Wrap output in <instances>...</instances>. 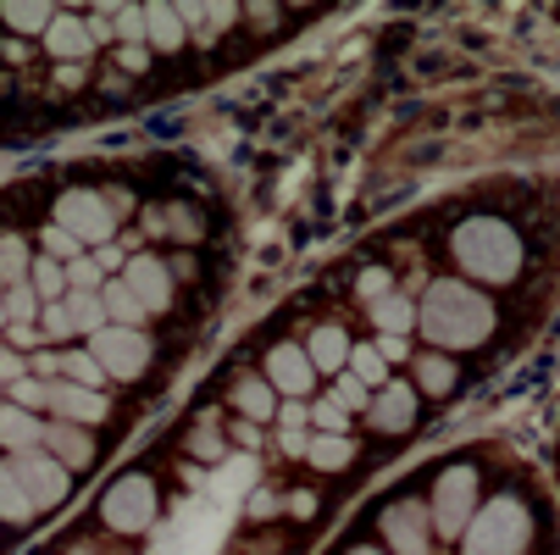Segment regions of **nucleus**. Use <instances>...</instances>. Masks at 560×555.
Instances as JSON below:
<instances>
[{"instance_id":"obj_1","label":"nucleus","mask_w":560,"mask_h":555,"mask_svg":"<svg viewBox=\"0 0 560 555\" xmlns=\"http://www.w3.org/2000/svg\"><path fill=\"white\" fill-rule=\"evenodd\" d=\"M494 300H483L466 278H433L422 305H417V328L428 345L439 350H471V345H489L494 334Z\"/></svg>"},{"instance_id":"obj_2","label":"nucleus","mask_w":560,"mask_h":555,"mask_svg":"<svg viewBox=\"0 0 560 555\" xmlns=\"http://www.w3.org/2000/svg\"><path fill=\"white\" fill-rule=\"evenodd\" d=\"M450 251H455V262H460L477 284H505V278H516V267H522V240H516L500 217H471V222H460L455 240H450Z\"/></svg>"},{"instance_id":"obj_3","label":"nucleus","mask_w":560,"mask_h":555,"mask_svg":"<svg viewBox=\"0 0 560 555\" xmlns=\"http://www.w3.org/2000/svg\"><path fill=\"white\" fill-rule=\"evenodd\" d=\"M533 539V517L516 495L489 500L483 511L471 517V528L460 533V555H522Z\"/></svg>"},{"instance_id":"obj_4","label":"nucleus","mask_w":560,"mask_h":555,"mask_svg":"<svg viewBox=\"0 0 560 555\" xmlns=\"http://www.w3.org/2000/svg\"><path fill=\"white\" fill-rule=\"evenodd\" d=\"M433 533L439 539H460L477 517V472L471 466H450L444 478L433 484Z\"/></svg>"},{"instance_id":"obj_5","label":"nucleus","mask_w":560,"mask_h":555,"mask_svg":"<svg viewBox=\"0 0 560 555\" xmlns=\"http://www.w3.org/2000/svg\"><path fill=\"white\" fill-rule=\"evenodd\" d=\"M101 522L112 533H144L155 522V478H144V472H128V478H117L101 500Z\"/></svg>"},{"instance_id":"obj_6","label":"nucleus","mask_w":560,"mask_h":555,"mask_svg":"<svg viewBox=\"0 0 560 555\" xmlns=\"http://www.w3.org/2000/svg\"><path fill=\"white\" fill-rule=\"evenodd\" d=\"M56 228H67L78 245H106L112 233H117V211H112V200L95 195V189H67V195L56 200Z\"/></svg>"},{"instance_id":"obj_7","label":"nucleus","mask_w":560,"mask_h":555,"mask_svg":"<svg viewBox=\"0 0 560 555\" xmlns=\"http://www.w3.org/2000/svg\"><path fill=\"white\" fill-rule=\"evenodd\" d=\"M90 356L106 367V378H117V383H133V378H144V367H150V356H155V345L144 339V328H101L95 339H90Z\"/></svg>"},{"instance_id":"obj_8","label":"nucleus","mask_w":560,"mask_h":555,"mask_svg":"<svg viewBox=\"0 0 560 555\" xmlns=\"http://www.w3.org/2000/svg\"><path fill=\"white\" fill-rule=\"evenodd\" d=\"M12 472H18V484L28 489L34 511H56L72 489V472L50 455V450H28V455H12Z\"/></svg>"},{"instance_id":"obj_9","label":"nucleus","mask_w":560,"mask_h":555,"mask_svg":"<svg viewBox=\"0 0 560 555\" xmlns=\"http://www.w3.org/2000/svg\"><path fill=\"white\" fill-rule=\"evenodd\" d=\"M433 511L422 506V500H394L388 511H383V539H388V550L394 555H428V544H433Z\"/></svg>"},{"instance_id":"obj_10","label":"nucleus","mask_w":560,"mask_h":555,"mask_svg":"<svg viewBox=\"0 0 560 555\" xmlns=\"http://www.w3.org/2000/svg\"><path fill=\"white\" fill-rule=\"evenodd\" d=\"M50 417L56 423H72V428H95V423L112 417V401H106L101 389H78V383L56 378L50 383Z\"/></svg>"},{"instance_id":"obj_11","label":"nucleus","mask_w":560,"mask_h":555,"mask_svg":"<svg viewBox=\"0 0 560 555\" xmlns=\"http://www.w3.org/2000/svg\"><path fill=\"white\" fill-rule=\"evenodd\" d=\"M122 284L139 294L144 311H167L173 305V273L162 267V256H128L122 262Z\"/></svg>"},{"instance_id":"obj_12","label":"nucleus","mask_w":560,"mask_h":555,"mask_svg":"<svg viewBox=\"0 0 560 555\" xmlns=\"http://www.w3.org/2000/svg\"><path fill=\"white\" fill-rule=\"evenodd\" d=\"M267 383L278 394H289V401H300V394L316 383V367H311L305 345H272L267 350Z\"/></svg>"},{"instance_id":"obj_13","label":"nucleus","mask_w":560,"mask_h":555,"mask_svg":"<svg viewBox=\"0 0 560 555\" xmlns=\"http://www.w3.org/2000/svg\"><path fill=\"white\" fill-rule=\"evenodd\" d=\"M411 423H417V389L388 378V383L372 394V428H377V433H406Z\"/></svg>"},{"instance_id":"obj_14","label":"nucleus","mask_w":560,"mask_h":555,"mask_svg":"<svg viewBox=\"0 0 560 555\" xmlns=\"http://www.w3.org/2000/svg\"><path fill=\"white\" fill-rule=\"evenodd\" d=\"M45 450L67 466V472H90L95 466V439L84 428H72V423H50L45 428Z\"/></svg>"},{"instance_id":"obj_15","label":"nucleus","mask_w":560,"mask_h":555,"mask_svg":"<svg viewBox=\"0 0 560 555\" xmlns=\"http://www.w3.org/2000/svg\"><path fill=\"white\" fill-rule=\"evenodd\" d=\"M45 428L50 423H39L34 412H23V406H0V450H12V455H28V450H45Z\"/></svg>"},{"instance_id":"obj_16","label":"nucleus","mask_w":560,"mask_h":555,"mask_svg":"<svg viewBox=\"0 0 560 555\" xmlns=\"http://www.w3.org/2000/svg\"><path fill=\"white\" fill-rule=\"evenodd\" d=\"M350 350H355V345H350V334H345L339 323H323V328L311 334V345H305L311 367H316V372H334V378L350 367Z\"/></svg>"},{"instance_id":"obj_17","label":"nucleus","mask_w":560,"mask_h":555,"mask_svg":"<svg viewBox=\"0 0 560 555\" xmlns=\"http://www.w3.org/2000/svg\"><path fill=\"white\" fill-rule=\"evenodd\" d=\"M45 50H50V56H61V61H84V56L95 50L90 23H84V18H56V23H50V34H45Z\"/></svg>"},{"instance_id":"obj_18","label":"nucleus","mask_w":560,"mask_h":555,"mask_svg":"<svg viewBox=\"0 0 560 555\" xmlns=\"http://www.w3.org/2000/svg\"><path fill=\"white\" fill-rule=\"evenodd\" d=\"M233 406H238L245 423H267V417H278V389L267 378H245L233 389Z\"/></svg>"},{"instance_id":"obj_19","label":"nucleus","mask_w":560,"mask_h":555,"mask_svg":"<svg viewBox=\"0 0 560 555\" xmlns=\"http://www.w3.org/2000/svg\"><path fill=\"white\" fill-rule=\"evenodd\" d=\"M39 511H34V500H28V489L18 484V472H12V461H0V522H12V528H28Z\"/></svg>"},{"instance_id":"obj_20","label":"nucleus","mask_w":560,"mask_h":555,"mask_svg":"<svg viewBox=\"0 0 560 555\" xmlns=\"http://www.w3.org/2000/svg\"><path fill=\"white\" fill-rule=\"evenodd\" d=\"M305 461H311L316 472H339V466H350V461H355V444H350L345 433H311Z\"/></svg>"},{"instance_id":"obj_21","label":"nucleus","mask_w":560,"mask_h":555,"mask_svg":"<svg viewBox=\"0 0 560 555\" xmlns=\"http://www.w3.org/2000/svg\"><path fill=\"white\" fill-rule=\"evenodd\" d=\"M101 300H106V311H112V323L117 328H144V305H139V294L122 284V278H106V289H101Z\"/></svg>"},{"instance_id":"obj_22","label":"nucleus","mask_w":560,"mask_h":555,"mask_svg":"<svg viewBox=\"0 0 560 555\" xmlns=\"http://www.w3.org/2000/svg\"><path fill=\"white\" fill-rule=\"evenodd\" d=\"M67 316H72V334H101V328H112V311H106V300L101 294H72L67 289Z\"/></svg>"},{"instance_id":"obj_23","label":"nucleus","mask_w":560,"mask_h":555,"mask_svg":"<svg viewBox=\"0 0 560 555\" xmlns=\"http://www.w3.org/2000/svg\"><path fill=\"white\" fill-rule=\"evenodd\" d=\"M144 39L155 50H178L184 45V18L178 7H144Z\"/></svg>"},{"instance_id":"obj_24","label":"nucleus","mask_w":560,"mask_h":555,"mask_svg":"<svg viewBox=\"0 0 560 555\" xmlns=\"http://www.w3.org/2000/svg\"><path fill=\"white\" fill-rule=\"evenodd\" d=\"M372 323L383 328V339H399V334L417 323V305H411L406 294H383V300L372 305Z\"/></svg>"},{"instance_id":"obj_25","label":"nucleus","mask_w":560,"mask_h":555,"mask_svg":"<svg viewBox=\"0 0 560 555\" xmlns=\"http://www.w3.org/2000/svg\"><path fill=\"white\" fill-rule=\"evenodd\" d=\"M28 284V240L23 233H0V289Z\"/></svg>"},{"instance_id":"obj_26","label":"nucleus","mask_w":560,"mask_h":555,"mask_svg":"<svg viewBox=\"0 0 560 555\" xmlns=\"http://www.w3.org/2000/svg\"><path fill=\"white\" fill-rule=\"evenodd\" d=\"M61 378L78 383V389H101V383H106V367H101L90 350H67V356H61Z\"/></svg>"},{"instance_id":"obj_27","label":"nucleus","mask_w":560,"mask_h":555,"mask_svg":"<svg viewBox=\"0 0 560 555\" xmlns=\"http://www.w3.org/2000/svg\"><path fill=\"white\" fill-rule=\"evenodd\" d=\"M39 311H45V300L34 294V284H18V289H7V316L18 328H39Z\"/></svg>"},{"instance_id":"obj_28","label":"nucleus","mask_w":560,"mask_h":555,"mask_svg":"<svg viewBox=\"0 0 560 555\" xmlns=\"http://www.w3.org/2000/svg\"><path fill=\"white\" fill-rule=\"evenodd\" d=\"M350 372H355L366 389H383V383H388V361H383L377 345H355V350H350Z\"/></svg>"},{"instance_id":"obj_29","label":"nucleus","mask_w":560,"mask_h":555,"mask_svg":"<svg viewBox=\"0 0 560 555\" xmlns=\"http://www.w3.org/2000/svg\"><path fill=\"white\" fill-rule=\"evenodd\" d=\"M67 289H72V294H101V289H106V267H101L95 256H78V262L67 267Z\"/></svg>"},{"instance_id":"obj_30","label":"nucleus","mask_w":560,"mask_h":555,"mask_svg":"<svg viewBox=\"0 0 560 555\" xmlns=\"http://www.w3.org/2000/svg\"><path fill=\"white\" fill-rule=\"evenodd\" d=\"M7 389H12V406H23V412H34V417L50 412V383H39V378L23 372V378H12Z\"/></svg>"},{"instance_id":"obj_31","label":"nucleus","mask_w":560,"mask_h":555,"mask_svg":"<svg viewBox=\"0 0 560 555\" xmlns=\"http://www.w3.org/2000/svg\"><path fill=\"white\" fill-rule=\"evenodd\" d=\"M28 284H34V294H39V300H67V267H61V262H50V256H45V262H34V278H28Z\"/></svg>"},{"instance_id":"obj_32","label":"nucleus","mask_w":560,"mask_h":555,"mask_svg":"<svg viewBox=\"0 0 560 555\" xmlns=\"http://www.w3.org/2000/svg\"><path fill=\"white\" fill-rule=\"evenodd\" d=\"M417 383H422L428 394H450V389H455V367H450L444 356H417Z\"/></svg>"},{"instance_id":"obj_33","label":"nucleus","mask_w":560,"mask_h":555,"mask_svg":"<svg viewBox=\"0 0 560 555\" xmlns=\"http://www.w3.org/2000/svg\"><path fill=\"white\" fill-rule=\"evenodd\" d=\"M334 401H339L345 412H372V389H366V383L345 367V372L334 378Z\"/></svg>"},{"instance_id":"obj_34","label":"nucleus","mask_w":560,"mask_h":555,"mask_svg":"<svg viewBox=\"0 0 560 555\" xmlns=\"http://www.w3.org/2000/svg\"><path fill=\"white\" fill-rule=\"evenodd\" d=\"M0 18H7L12 28H23V34H50V23H56L61 12H56V7H7Z\"/></svg>"},{"instance_id":"obj_35","label":"nucleus","mask_w":560,"mask_h":555,"mask_svg":"<svg viewBox=\"0 0 560 555\" xmlns=\"http://www.w3.org/2000/svg\"><path fill=\"white\" fill-rule=\"evenodd\" d=\"M45 256H50V262H61V267H72L78 256H84V245H78L67 228H56V222H50V228H45Z\"/></svg>"},{"instance_id":"obj_36","label":"nucleus","mask_w":560,"mask_h":555,"mask_svg":"<svg viewBox=\"0 0 560 555\" xmlns=\"http://www.w3.org/2000/svg\"><path fill=\"white\" fill-rule=\"evenodd\" d=\"M39 328H45V339H67V334H72L67 300H45V311H39Z\"/></svg>"},{"instance_id":"obj_37","label":"nucleus","mask_w":560,"mask_h":555,"mask_svg":"<svg viewBox=\"0 0 560 555\" xmlns=\"http://www.w3.org/2000/svg\"><path fill=\"white\" fill-rule=\"evenodd\" d=\"M311 423H316V428H323V433H345V423H350V412H345V406L334 401V394H328V401H316V406H311Z\"/></svg>"},{"instance_id":"obj_38","label":"nucleus","mask_w":560,"mask_h":555,"mask_svg":"<svg viewBox=\"0 0 560 555\" xmlns=\"http://www.w3.org/2000/svg\"><path fill=\"white\" fill-rule=\"evenodd\" d=\"M112 18H117V39L144 45V7H112Z\"/></svg>"},{"instance_id":"obj_39","label":"nucleus","mask_w":560,"mask_h":555,"mask_svg":"<svg viewBox=\"0 0 560 555\" xmlns=\"http://www.w3.org/2000/svg\"><path fill=\"white\" fill-rule=\"evenodd\" d=\"M189 450H195V455H206V461H222V455H228V444L217 439V428H200V433H189Z\"/></svg>"},{"instance_id":"obj_40","label":"nucleus","mask_w":560,"mask_h":555,"mask_svg":"<svg viewBox=\"0 0 560 555\" xmlns=\"http://www.w3.org/2000/svg\"><path fill=\"white\" fill-rule=\"evenodd\" d=\"M377 294H388V273H383V267H366V273H361V300L377 305Z\"/></svg>"},{"instance_id":"obj_41","label":"nucleus","mask_w":560,"mask_h":555,"mask_svg":"<svg viewBox=\"0 0 560 555\" xmlns=\"http://www.w3.org/2000/svg\"><path fill=\"white\" fill-rule=\"evenodd\" d=\"M7 334H12V350H39V345H45V328H18V323H12Z\"/></svg>"},{"instance_id":"obj_42","label":"nucleus","mask_w":560,"mask_h":555,"mask_svg":"<svg viewBox=\"0 0 560 555\" xmlns=\"http://www.w3.org/2000/svg\"><path fill=\"white\" fill-rule=\"evenodd\" d=\"M34 372H39V383H56V372H61V356L39 350V356H34Z\"/></svg>"},{"instance_id":"obj_43","label":"nucleus","mask_w":560,"mask_h":555,"mask_svg":"<svg viewBox=\"0 0 560 555\" xmlns=\"http://www.w3.org/2000/svg\"><path fill=\"white\" fill-rule=\"evenodd\" d=\"M305 417H311V412H305L300 401H289V406H278V423H283V428H305Z\"/></svg>"},{"instance_id":"obj_44","label":"nucleus","mask_w":560,"mask_h":555,"mask_svg":"<svg viewBox=\"0 0 560 555\" xmlns=\"http://www.w3.org/2000/svg\"><path fill=\"white\" fill-rule=\"evenodd\" d=\"M377 350H383V361H406V356H411L406 339H377Z\"/></svg>"},{"instance_id":"obj_45","label":"nucleus","mask_w":560,"mask_h":555,"mask_svg":"<svg viewBox=\"0 0 560 555\" xmlns=\"http://www.w3.org/2000/svg\"><path fill=\"white\" fill-rule=\"evenodd\" d=\"M122 67L139 72V67H144V45H128V50H122Z\"/></svg>"},{"instance_id":"obj_46","label":"nucleus","mask_w":560,"mask_h":555,"mask_svg":"<svg viewBox=\"0 0 560 555\" xmlns=\"http://www.w3.org/2000/svg\"><path fill=\"white\" fill-rule=\"evenodd\" d=\"M0 328H12V316H7V289H0Z\"/></svg>"},{"instance_id":"obj_47","label":"nucleus","mask_w":560,"mask_h":555,"mask_svg":"<svg viewBox=\"0 0 560 555\" xmlns=\"http://www.w3.org/2000/svg\"><path fill=\"white\" fill-rule=\"evenodd\" d=\"M350 555H383V550H372V544H361V550H350Z\"/></svg>"}]
</instances>
